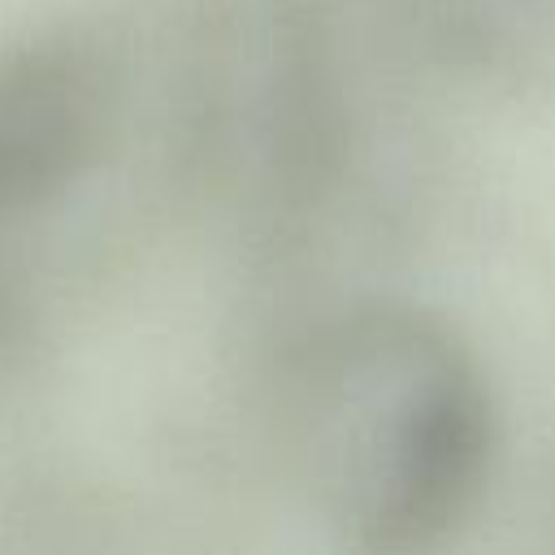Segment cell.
<instances>
[{"label":"cell","mask_w":555,"mask_h":555,"mask_svg":"<svg viewBox=\"0 0 555 555\" xmlns=\"http://www.w3.org/2000/svg\"><path fill=\"white\" fill-rule=\"evenodd\" d=\"M282 425L312 512L364 555H412L447 538L494 442L477 356L451 325L403 304L321 325L291 364Z\"/></svg>","instance_id":"obj_1"}]
</instances>
